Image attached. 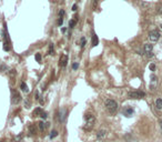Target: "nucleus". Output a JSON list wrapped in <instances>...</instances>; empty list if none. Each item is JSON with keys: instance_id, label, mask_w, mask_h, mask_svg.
Returning <instances> with one entry per match:
<instances>
[{"instance_id": "5701e85b", "label": "nucleus", "mask_w": 162, "mask_h": 142, "mask_svg": "<svg viewBox=\"0 0 162 142\" xmlns=\"http://www.w3.org/2000/svg\"><path fill=\"white\" fill-rule=\"evenodd\" d=\"M79 68V63H78V62H74V63L72 64V69L73 70H77Z\"/></svg>"}, {"instance_id": "c756f323", "label": "nucleus", "mask_w": 162, "mask_h": 142, "mask_svg": "<svg viewBox=\"0 0 162 142\" xmlns=\"http://www.w3.org/2000/svg\"><path fill=\"white\" fill-rule=\"evenodd\" d=\"M1 70H6V67L5 66H1Z\"/></svg>"}, {"instance_id": "423d86ee", "label": "nucleus", "mask_w": 162, "mask_h": 142, "mask_svg": "<svg viewBox=\"0 0 162 142\" xmlns=\"http://www.w3.org/2000/svg\"><path fill=\"white\" fill-rule=\"evenodd\" d=\"M20 101H21V95L18 91L16 90H12V99H11V102L14 104H18Z\"/></svg>"}, {"instance_id": "a211bd4d", "label": "nucleus", "mask_w": 162, "mask_h": 142, "mask_svg": "<svg viewBox=\"0 0 162 142\" xmlns=\"http://www.w3.org/2000/svg\"><path fill=\"white\" fill-rule=\"evenodd\" d=\"M3 50H5V51H9L10 50V46L7 42H5V44H3Z\"/></svg>"}, {"instance_id": "bb28decb", "label": "nucleus", "mask_w": 162, "mask_h": 142, "mask_svg": "<svg viewBox=\"0 0 162 142\" xmlns=\"http://www.w3.org/2000/svg\"><path fill=\"white\" fill-rule=\"evenodd\" d=\"M62 23H63V18H59V20H58V24L61 26Z\"/></svg>"}, {"instance_id": "412c9836", "label": "nucleus", "mask_w": 162, "mask_h": 142, "mask_svg": "<svg viewBox=\"0 0 162 142\" xmlns=\"http://www.w3.org/2000/svg\"><path fill=\"white\" fill-rule=\"evenodd\" d=\"M85 44H86V39H85V38H81V43H80V47H81V48H83V47H85Z\"/></svg>"}, {"instance_id": "2eb2a0df", "label": "nucleus", "mask_w": 162, "mask_h": 142, "mask_svg": "<svg viewBox=\"0 0 162 142\" xmlns=\"http://www.w3.org/2000/svg\"><path fill=\"white\" fill-rule=\"evenodd\" d=\"M20 88H21V90L24 91V92H29V89H28V87L27 85L24 82H21V85H20Z\"/></svg>"}, {"instance_id": "6ab92c4d", "label": "nucleus", "mask_w": 162, "mask_h": 142, "mask_svg": "<svg viewBox=\"0 0 162 142\" xmlns=\"http://www.w3.org/2000/svg\"><path fill=\"white\" fill-rule=\"evenodd\" d=\"M157 11L159 12L160 15H162V5H159V6L157 7Z\"/></svg>"}, {"instance_id": "c85d7f7f", "label": "nucleus", "mask_w": 162, "mask_h": 142, "mask_svg": "<svg viewBox=\"0 0 162 142\" xmlns=\"http://www.w3.org/2000/svg\"><path fill=\"white\" fill-rule=\"evenodd\" d=\"M77 8H78L77 5H73V6H72V10H73V11H76V10H77Z\"/></svg>"}, {"instance_id": "473e14b6", "label": "nucleus", "mask_w": 162, "mask_h": 142, "mask_svg": "<svg viewBox=\"0 0 162 142\" xmlns=\"http://www.w3.org/2000/svg\"><path fill=\"white\" fill-rule=\"evenodd\" d=\"M161 28H162V24H161Z\"/></svg>"}, {"instance_id": "f03ea898", "label": "nucleus", "mask_w": 162, "mask_h": 142, "mask_svg": "<svg viewBox=\"0 0 162 142\" xmlns=\"http://www.w3.org/2000/svg\"><path fill=\"white\" fill-rule=\"evenodd\" d=\"M86 119V124H85V130H88L90 131L91 129L93 128V124H94V121H95V118L92 115V114H87L85 117Z\"/></svg>"}, {"instance_id": "20e7f679", "label": "nucleus", "mask_w": 162, "mask_h": 142, "mask_svg": "<svg viewBox=\"0 0 162 142\" xmlns=\"http://www.w3.org/2000/svg\"><path fill=\"white\" fill-rule=\"evenodd\" d=\"M144 52H145V55H147V57L152 58L154 56V53H153V46L150 43H145L144 44Z\"/></svg>"}, {"instance_id": "1a4fd4ad", "label": "nucleus", "mask_w": 162, "mask_h": 142, "mask_svg": "<svg viewBox=\"0 0 162 142\" xmlns=\"http://www.w3.org/2000/svg\"><path fill=\"white\" fill-rule=\"evenodd\" d=\"M91 43H92V47H95L98 43H99V39H98V36L93 33L92 35V39H91Z\"/></svg>"}, {"instance_id": "b1692460", "label": "nucleus", "mask_w": 162, "mask_h": 142, "mask_svg": "<svg viewBox=\"0 0 162 142\" xmlns=\"http://www.w3.org/2000/svg\"><path fill=\"white\" fill-rule=\"evenodd\" d=\"M149 68H150L151 71H154V70H155V64H154V63H151L150 66H149Z\"/></svg>"}, {"instance_id": "ddd939ff", "label": "nucleus", "mask_w": 162, "mask_h": 142, "mask_svg": "<svg viewBox=\"0 0 162 142\" xmlns=\"http://www.w3.org/2000/svg\"><path fill=\"white\" fill-rule=\"evenodd\" d=\"M155 107L158 109H162V99H157L155 100Z\"/></svg>"}, {"instance_id": "6e6552de", "label": "nucleus", "mask_w": 162, "mask_h": 142, "mask_svg": "<svg viewBox=\"0 0 162 142\" xmlns=\"http://www.w3.org/2000/svg\"><path fill=\"white\" fill-rule=\"evenodd\" d=\"M68 63V56L67 55H62L60 60H59V66L61 67V68H64L66 66H67Z\"/></svg>"}, {"instance_id": "39448f33", "label": "nucleus", "mask_w": 162, "mask_h": 142, "mask_svg": "<svg viewBox=\"0 0 162 142\" xmlns=\"http://www.w3.org/2000/svg\"><path fill=\"white\" fill-rule=\"evenodd\" d=\"M149 39H150L152 42H157V41L160 39V32L158 30L150 31V33H149Z\"/></svg>"}, {"instance_id": "dca6fc26", "label": "nucleus", "mask_w": 162, "mask_h": 142, "mask_svg": "<svg viewBox=\"0 0 162 142\" xmlns=\"http://www.w3.org/2000/svg\"><path fill=\"white\" fill-rule=\"evenodd\" d=\"M76 23H77V20H76V19L70 20V22H69V27H70V28H73L74 26H76Z\"/></svg>"}, {"instance_id": "f3484780", "label": "nucleus", "mask_w": 162, "mask_h": 142, "mask_svg": "<svg viewBox=\"0 0 162 142\" xmlns=\"http://www.w3.org/2000/svg\"><path fill=\"white\" fill-rule=\"evenodd\" d=\"M48 53L49 55H53V44L51 43L50 46H49V50H48Z\"/></svg>"}, {"instance_id": "4468645a", "label": "nucleus", "mask_w": 162, "mask_h": 142, "mask_svg": "<svg viewBox=\"0 0 162 142\" xmlns=\"http://www.w3.org/2000/svg\"><path fill=\"white\" fill-rule=\"evenodd\" d=\"M38 124H39V128H40V130H41V131L46 130V128H47V123H44L43 121H40V122H39Z\"/></svg>"}, {"instance_id": "0eeeda50", "label": "nucleus", "mask_w": 162, "mask_h": 142, "mask_svg": "<svg viewBox=\"0 0 162 142\" xmlns=\"http://www.w3.org/2000/svg\"><path fill=\"white\" fill-rule=\"evenodd\" d=\"M122 113H123V115H126L127 118H130V117H132V115H133V113H134V110H133V108H131V107L127 106V107H124V108H123V110H122Z\"/></svg>"}, {"instance_id": "7ed1b4c3", "label": "nucleus", "mask_w": 162, "mask_h": 142, "mask_svg": "<svg viewBox=\"0 0 162 142\" xmlns=\"http://www.w3.org/2000/svg\"><path fill=\"white\" fill-rule=\"evenodd\" d=\"M129 98L131 99H142L144 98L145 93L142 92V91H131V92H129Z\"/></svg>"}, {"instance_id": "f8f14e48", "label": "nucleus", "mask_w": 162, "mask_h": 142, "mask_svg": "<svg viewBox=\"0 0 162 142\" xmlns=\"http://www.w3.org/2000/svg\"><path fill=\"white\" fill-rule=\"evenodd\" d=\"M106 134H107V132L105 130H100L97 133V138H98V139H103V138L106 137Z\"/></svg>"}, {"instance_id": "f257e3e1", "label": "nucleus", "mask_w": 162, "mask_h": 142, "mask_svg": "<svg viewBox=\"0 0 162 142\" xmlns=\"http://www.w3.org/2000/svg\"><path fill=\"white\" fill-rule=\"evenodd\" d=\"M106 108H107V110L109 111L110 113H114V112L118 110V103L115 102L114 100L108 99L106 101Z\"/></svg>"}, {"instance_id": "4be33fe9", "label": "nucleus", "mask_w": 162, "mask_h": 142, "mask_svg": "<svg viewBox=\"0 0 162 142\" xmlns=\"http://www.w3.org/2000/svg\"><path fill=\"white\" fill-rule=\"evenodd\" d=\"M57 135H58V132H57V131H52V132H51V134H50V138L52 139V138H56Z\"/></svg>"}, {"instance_id": "cd10ccee", "label": "nucleus", "mask_w": 162, "mask_h": 142, "mask_svg": "<svg viewBox=\"0 0 162 142\" xmlns=\"http://www.w3.org/2000/svg\"><path fill=\"white\" fill-rule=\"evenodd\" d=\"M41 118H42V119H46V118H47V112L43 111V113L41 114Z\"/></svg>"}, {"instance_id": "7c9ffc66", "label": "nucleus", "mask_w": 162, "mask_h": 142, "mask_svg": "<svg viewBox=\"0 0 162 142\" xmlns=\"http://www.w3.org/2000/svg\"><path fill=\"white\" fill-rule=\"evenodd\" d=\"M160 127H161V129H162V121H160Z\"/></svg>"}, {"instance_id": "393cba45", "label": "nucleus", "mask_w": 162, "mask_h": 142, "mask_svg": "<svg viewBox=\"0 0 162 142\" xmlns=\"http://www.w3.org/2000/svg\"><path fill=\"white\" fill-rule=\"evenodd\" d=\"M59 16H60V18H63V16H64V10L63 9H61L59 11Z\"/></svg>"}, {"instance_id": "9d476101", "label": "nucleus", "mask_w": 162, "mask_h": 142, "mask_svg": "<svg viewBox=\"0 0 162 142\" xmlns=\"http://www.w3.org/2000/svg\"><path fill=\"white\" fill-rule=\"evenodd\" d=\"M42 113H43V110L41 109V108H37V109H35L34 112H32V114H34L35 117H41Z\"/></svg>"}, {"instance_id": "aec40b11", "label": "nucleus", "mask_w": 162, "mask_h": 142, "mask_svg": "<svg viewBox=\"0 0 162 142\" xmlns=\"http://www.w3.org/2000/svg\"><path fill=\"white\" fill-rule=\"evenodd\" d=\"M36 60H37V62L41 61V55H40V53H37V55H36Z\"/></svg>"}, {"instance_id": "9b49d317", "label": "nucleus", "mask_w": 162, "mask_h": 142, "mask_svg": "<svg viewBox=\"0 0 162 142\" xmlns=\"http://www.w3.org/2000/svg\"><path fill=\"white\" fill-rule=\"evenodd\" d=\"M66 114H67V110H66V109H61L60 114H59V118H60V121H61V122H63V121H64Z\"/></svg>"}, {"instance_id": "a878e982", "label": "nucleus", "mask_w": 162, "mask_h": 142, "mask_svg": "<svg viewBox=\"0 0 162 142\" xmlns=\"http://www.w3.org/2000/svg\"><path fill=\"white\" fill-rule=\"evenodd\" d=\"M29 130H30V133H31V134H34V133H35V128H34V126H30V127H29Z\"/></svg>"}, {"instance_id": "2f4dec72", "label": "nucleus", "mask_w": 162, "mask_h": 142, "mask_svg": "<svg viewBox=\"0 0 162 142\" xmlns=\"http://www.w3.org/2000/svg\"><path fill=\"white\" fill-rule=\"evenodd\" d=\"M97 1H98V0H94V2H97Z\"/></svg>"}]
</instances>
